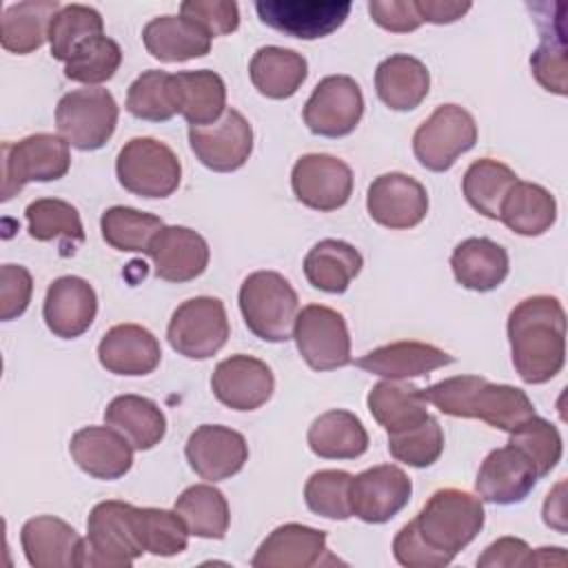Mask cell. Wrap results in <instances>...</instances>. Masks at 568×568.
I'll use <instances>...</instances> for the list:
<instances>
[{
    "instance_id": "cell-1",
    "label": "cell",
    "mask_w": 568,
    "mask_h": 568,
    "mask_svg": "<svg viewBox=\"0 0 568 568\" xmlns=\"http://www.w3.org/2000/svg\"><path fill=\"white\" fill-rule=\"evenodd\" d=\"M484 528V506L459 488L435 490L413 521L393 539V555L406 568L448 566Z\"/></svg>"
},
{
    "instance_id": "cell-2",
    "label": "cell",
    "mask_w": 568,
    "mask_h": 568,
    "mask_svg": "<svg viewBox=\"0 0 568 568\" xmlns=\"http://www.w3.org/2000/svg\"><path fill=\"white\" fill-rule=\"evenodd\" d=\"M513 366L526 384L550 382L566 362V313L557 297L532 295L508 315Z\"/></svg>"
},
{
    "instance_id": "cell-3",
    "label": "cell",
    "mask_w": 568,
    "mask_h": 568,
    "mask_svg": "<svg viewBox=\"0 0 568 568\" xmlns=\"http://www.w3.org/2000/svg\"><path fill=\"white\" fill-rule=\"evenodd\" d=\"M439 413L450 417L481 419L499 430H515L521 422L537 415L530 397L508 384H493L479 375H457L422 390Z\"/></svg>"
},
{
    "instance_id": "cell-4",
    "label": "cell",
    "mask_w": 568,
    "mask_h": 568,
    "mask_svg": "<svg viewBox=\"0 0 568 568\" xmlns=\"http://www.w3.org/2000/svg\"><path fill=\"white\" fill-rule=\"evenodd\" d=\"M240 311L246 328L264 342H286L293 337L297 317V293L291 282L275 271H255L240 286Z\"/></svg>"
},
{
    "instance_id": "cell-5",
    "label": "cell",
    "mask_w": 568,
    "mask_h": 568,
    "mask_svg": "<svg viewBox=\"0 0 568 568\" xmlns=\"http://www.w3.org/2000/svg\"><path fill=\"white\" fill-rule=\"evenodd\" d=\"M71 166L69 142L53 133H33L2 144V200H11L29 182H53Z\"/></svg>"
},
{
    "instance_id": "cell-6",
    "label": "cell",
    "mask_w": 568,
    "mask_h": 568,
    "mask_svg": "<svg viewBox=\"0 0 568 568\" xmlns=\"http://www.w3.org/2000/svg\"><path fill=\"white\" fill-rule=\"evenodd\" d=\"M118 182L140 197H169L182 180V164L173 149L155 138L129 140L115 160Z\"/></svg>"
},
{
    "instance_id": "cell-7",
    "label": "cell",
    "mask_w": 568,
    "mask_h": 568,
    "mask_svg": "<svg viewBox=\"0 0 568 568\" xmlns=\"http://www.w3.org/2000/svg\"><path fill=\"white\" fill-rule=\"evenodd\" d=\"M118 124L115 98L100 87L64 93L55 106V126L69 146L95 151L109 142Z\"/></svg>"
},
{
    "instance_id": "cell-8",
    "label": "cell",
    "mask_w": 568,
    "mask_h": 568,
    "mask_svg": "<svg viewBox=\"0 0 568 568\" xmlns=\"http://www.w3.org/2000/svg\"><path fill=\"white\" fill-rule=\"evenodd\" d=\"M477 142L475 118L459 104L437 106L413 135L417 162L435 173L448 171L455 160Z\"/></svg>"
},
{
    "instance_id": "cell-9",
    "label": "cell",
    "mask_w": 568,
    "mask_h": 568,
    "mask_svg": "<svg viewBox=\"0 0 568 568\" xmlns=\"http://www.w3.org/2000/svg\"><path fill=\"white\" fill-rule=\"evenodd\" d=\"M229 317L222 300L200 295L182 302L169 322L171 348L189 359L213 357L229 339Z\"/></svg>"
},
{
    "instance_id": "cell-10",
    "label": "cell",
    "mask_w": 568,
    "mask_h": 568,
    "mask_svg": "<svg viewBox=\"0 0 568 568\" xmlns=\"http://www.w3.org/2000/svg\"><path fill=\"white\" fill-rule=\"evenodd\" d=\"M131 504L118 499H106L91 508L87 519L84 566L129 568L144 552L131 526Z\"/></svg>"
},
{
    "instance_id": "cell-11",
    "label": "cell",
    "mask_w": 568,
    "mask_h": 568,
    "mask_svg": "<svg viewBox=\"0 0 568 568\" xmlns=\"http://www.w3.org/2000/svg\"><path fill=\"white\" fill-rule=\"evenodd\" d=\"M293 339L313 371H335L351 364V335L342 313L322 304L304 306L293 326Z\"/></svg>"
},
{
    "instance_id": "cell-12",
    "label": "cell",
    "mask_w": 568,
    "mask_h": 568,
    "mask_svg": "<svg viewBox=\"0 0 568 568\" xmlns=\"http://www.w3.org/2000/svg\"><path fill=\"white\" fill-rule=\"evenodd\" d=\"M364 113V95L351 75H326L304 104V124L322 138H344L355 131Z\"/></svg>"
},
{
    "instance_id": "cell-13",
    "label": "cell",
    "mask_w": 568,
    "mask_h": 568,
    "mask_svg": "<svg viewBox=\"0 0 568 568\" xmlns=\"http://www.w3.org/2000/svg\"><path fill=\"white\" fill-rule=\"evenodd\" d=\"M260 20L291 38L315 40L337 31L351 13L348 0H260Z\"/></svg>"
},
{
    "instance_id": "cell-14",
    "label": "cell",
    "mask_w": 568,
    "mask_h": 568,
    "mask_svg": "<svg viewBox=\"0 0 568 568\" xmlns=\"http://www.w3.org/2000/svg\"><path fill=\"white\" fill-rule=\"evenodd\" d=\"M291 186L304 206L335 211L344 206L353 193V171L335 155L306 153L293 164Z\"/></svg>"
},
{
    "instance_id": "cell-15",
    "label": "cell",
    "mask_w": 568,
    "mask_h": 568,
    "mask_svg": "<svg viewBox=\"0 0 568 568\" xmlns=\"http://www.w3.org/2000/svg\"><path fill=\"white\" fill-rule=\"evenodd\" d=\"M410 495L413 481L399 466H373L351 479V513L366 524H384L408 504Z\"/></svg>"
},
{
    "instance_id": "cell-16",
    "label": "cell",
    "mask_w": 568,
    "mask_h": 568,
    "mask_svg": "<svg viewBox=\"0 0 568 568\" xmlns=\"http://www.w3.org/2000/svg\"><path fill=\"white\" fill-rule=\"evenodd\" d=\"M189 144L206 169L229 173L246 164L253 151V129L240 111L226 109L213 126H189Z\"/></svg>"
},
{
    "instance_id": "cell-17",
    "label": "cell",
    "mask_w": 568,
    "mask_h": 568,
    "mask_svg": "<svg viewBox=\"0 0 568 568\" xmlns=\"http://www.w3.org/2000/svg\"><path fill=\"white\" fill-rule=\"evenodd\" d=\"M366 209L373 222L386 229H413L428 213V193L415 178L390 171L371 182Z\"/></svg>"
},
{
    "instance_id": "cell-18",
    "label": "cell",
    "mask_w": 568,
    "mask_h": 568,
    "mask_svg": "<svg viewBox=\"0 0 568 568\" xmlns=\"http://www.w3.org/2000/svg\"><path fill=\"white\" fill-rule=\"evenodd\" d=\"M189 466L206 481H222L237 475L248 459V444L242 433L220 426H197L184 446Z\"/></svg>"
},
{
    "instance_id": "cell-19",
    "label": "cell",
    "mask_w": 568,
    "mask_h": 568,
    "mask_svg": "<svg viewBox=\"0 0 568 568\" xmlns=\"http://www.w3.org/2000/svg\"><path fill=\"white\" fill-rule=\"evenodd\" d=\"M251 564L255 568H313L342 561L328 552L324 530L304 524H284L260 544Z\"/></svg>"
},
{
    "instance_id": "cell-20",
    "label": "cell",
    "mask_w": 568,
    "mask_h": 568,
    "mask_svg": "<svg viewBox=\"0 0 568 568\" xmlns=\"http://www.w3.org/2000/svg\"><path fill=\"white\" fill-rule=\"evenodd\" d=\"M275 377L266 362L251 355L222 359L211 375L213 395L233 410H255L273 395Z\"/></svg>"
},
{
    "instance_id": "cell-21",
    "label": "cell",
    "mask_w": 568,
    "mask_h": 568,
    "mask_svg": "<svg viewBox=\"0 0 568 568\" xmlns=\"http://www.w3.org/2000/svg\"><path fill=\"white\" fill-rule=\"evenodd\" d=\"M20 544L33 568L84 566V539L60 517L40 515L24 521Z\"/></svg>"
},
{
    "instance_id": "cell-22",
    "label": "cell",
    "mask_w": 568,
    "mask_h": 568,
    "mask_svg": "<svg viewBox=\"0 0 568 568\" xmlns=\"http://www.w3.org/2000/svg\"><path fill=\"white\" fill-rule=\"evenodd\" d=\"M537 479L539 477L528 457L506 444L486 455L475 479V490L484 501L508 506L524 501Z\"/></svg>"
},
{
    "instance_id": "cell-23",
    "label": "cell",
    "mask_w": 568,
    "mask_h": 568,
    "mask_svg": "<svg viewBox=\"0 0 568 568\" xmlns=\"http://www.w3.org/2000/svg\"><path fill=\"white\" fill-rule=\"evenodd\" d=\"M98 313L93 286L75 275H62L47 288L42 317L47 328L62 339L80 337L89 331Z\"/></svg>"
},
{
    "instance_id": "cell-24",
    "label": "cell",
    "mask_w": 568,
    "mask_h": 568,
    "mask_svg": "<svg viewBox=\"0 0 568 568\" xmlns=\"http://www.w3.org/2000/svg\"><path fill=\"white\" fill-rule=\"evenodd\" d=\"M153 273L164 282H189L209 266L206 240L186 226H164L149 244Z\"/></svg>"
},
{
    "instance_id": "cell-25",
    "label": "cell",
    "mask_w": 568,
    "mask_h": 568,
    "mask_svg": "<svg viewBox=\"0 0 568 568\" xmlns=\"http://www.w3.org/2000/svg\"><path fill=\"white\" fill-rule=\"evenodd\" d=\"M100 364L113 375H149L162 359L160 342L140 324H118L98 344Z\"/></svg>"
},
{
    "instance_id": "cell-26",
    "label": "cell",
    "mask_w": 568,
    "mask_h": 568,
    "mask_svg": "<svg viewBox=\"0 0 568 568\" xmlns=\"http://www.w3.org/2000/svg\"><path fill=\"white\" fill-rule=\"evenodd\" d=\"M73 462L95 479H120L133 466V446L111 426L80 428L69 444Z\"/></svg>"
},
{
    "instance_id": "cell-27",
    "label": "cell",
    "mask_w": 568,
    "mask_h": 568,
    "mask_svg": "<svg viewBox=\"0 0 568 568\" xmlns=\"http://www.w3.org/2000/svg\"><path fill=\"white\" fill-rule=\"evenodd\" d=\"M169 93L175 113H180L189 126L213 124L226 111L224 80L209 69L171 73Z\"/></svg>"
},
{
    "instance_id": "cell-28",
    "label": "cell",
    "mask_w": 568,
    "mask_h": 568,
    "mask_svg": "<svg viewBox=\"0 0 568 568\" xmlns=\"http://www.w3.org/2000/svg\"><path fill=\"white\" fill-rule=\"evenodd\" d=\"M455 357L424 342H393L368 351L355 364L366 373L386 379H406L428 375L435 368L453 364Z\"/></svg>"
},
{
    "instance_id": "cell-29",
    "label": "cell",
    "mask_w": 568,
    "mask_h": 568,
    "mask_svg": "<svg viewBox=\"0 0 568 568\" xmlns=\"http://www.w3.org/2000/svg\"><path fill=\"white\" fill-rule=\"evenodd\" d=\"M430 89V73L426 64L413 55L395 53L377 64L375 91L379 100L393 111L417 109Z\"/></svg>"
},
{
    "instance_id": "cell-30",
    "label": "cell",
    "mask_w": 568,
    "mask_h": 568,
    "mask_svg": "<svg viewBox=\"0 0 568 568\" xmlns=\"http://www.w3.org/2000/svg\"><path fill=\"white\" fill-rule=\"evenodd\" d=\"M455 280L470 291H493L508 275V253L488 237H468L459 242L450 255Z\"/></svg>"
},
{
    "instance_id": "cell-31",
    "label": "cell",
    "mask_w": 568,
    "mask_h": 568,
    "mask_svg": "<svg viewBox=\"0 0 568 568\" xmlns=\"http://www.w3.org/2000/svg\"><path fill=\"white\" fill-rule=\"evenodd\" d=\"M146 51L160 62H186L211 51V38L182 16H158L142 29Z\"/></svg>"
},
{
    "instance_id": "cell-32",
    "label": "cell",
    "mask_w": 568,
    "mask_h": 568,
    "mask_svg": "<svg viewBox=\"0 0 568 568\" xmlns=\"http://www.w3.org/2000/svg\"><path fill=\"white\" fill-rule=\"evenodd\" d=\"M104 422L118 430L135 450H151L166 433L160 406L142 395H118L104 410Z\"/></svg>"
},
{
    "instance_id": "cell-33",
    "label": "cell",
    "mask_w": 568,
    "mask_h": 568,
    "mask_svg": "<svg viewBox=\"0 0 568 568\" xmlns=\"http://www.w3.org/2000/svg\"><path fill=\"white\" fill-rule=\"evenodd\" d=\"M253 87L271 98L286 100L297 93L308 75V64L302 53L284 47H262L253 53L248 64Z\"/></svg>"
},
{
    "instance_id": "cell-34",
    "label": "cell",
    "mask_w": 568,
    "mask_h": 568,
    "mask_svg": "<svg viewBox=\"0 0 568 568\" xmlns=\"http://www.w3.org/2000/svg\"><path fill=\"white\" fill-rule=\"evenodd\" d=\"M366 404L373 419L388 435L408 430L428 417V410H426L428 402L424 393L417 386L402 384L399 379L377 382L371 388Z\"/></svg>"
},
{
    "instance_id": "cell-35",
    "label": "cell",
    "mask_w": 568,
    "mask_h": 568,
    "mask_svg": "<svg viewBox=\"0 0 568 568\" xmlns=\"http://www.w3.org/2000/svg\"><path fill=\"white\" fill-rule=\"evenodd\" d=\"M499 220L519 235L546 233L557 220V202L548 189L517 180L499 206Z\"/></svg>"
},
{
    "instance_id": "cell-36",
    "label": "cell",
    "mask_w": 568,
    "mask_h": 568,
    "mask_svg": "<svg viewBox=\"0 0 568 568\" xmlns=\"http://www.w3.org/2000/svg\"><path fill=\"white\" fill-rule=\"evenodd\" d=\"M308 448L322 459H355L368 448V433L357 415L326 410L308 428Z\"/></svg>"
},
{
    "instance_id": "cell-37",
    "label": "cell",
    "mask_w": 568,
    "mask_h": 568,
    "mask_svg": "<svg viewBox=\"0 0 568 568\" xmlns=\"http://www.w3.org/2000/svg\"><path fill=\"white\" fill-rule=\"evenodd\" d=\"M60 11L58 0H27L9 4L2 13L0 42L9 53L27 55L49 40V24Z\"/></svg>"
},
{
    "instance_id": "cell-38",
    "label": "cell",
    "mask_w": 568,
    "mask_h": 568,
    "mask_svg": "<svg viewBox=\"0 0 568 568\" xmlns=\"http://www.w3.org/2000/svg\"><path fill=\"white\" fill-rule=\"evenodd\" d=\"M362 255L342 240H322L304 257V275L313 288L344 293L362 271Z\"/></svg>"
},
{
    "instance_id": "cell-39",
    "label": "cell",
    "mask_w": 568,
    "mask_h": 568,
    "mask_svg": "<svg viewBox=\"0 0 568 568\" xmlns=\"http://www.w3.org/2000/svg\"><path fill=\"white\" fill-rule=\"evenodd\" d=\"M189 535L202 537V539H222L229 530V504L226 497L209 484H195L189 486L178 499L173 508Z\"/></svg>"
},
{
    "instance_id": "cell-40",
    "label": "cell",
    "mask_w": 568,
    "mask_h": 568,
    "mask_svg": "<svg viewBox=\"0 0 568 568\" xmlns=\"http://www.w3.org/2000/svg\"><path fill=\"white\" fill-rule=\"evenodd\" d=\"M519 178L510 166L499 160L481 158L475 160L462 180V191L468 204L484 217L499 220V206Z\"/></svg>"
},
{
    "instance_id": "cell-41",
    "label": "cell",
    "mask_w": 568,
    "mask_h": 568,
    "mask_svg": "<svg viewBox=\"0 0 568 568\" xmlns=\"http://www.w3.org/2000/svg\"><path fill=\"white\" fill-rule=\"evenodd\" d=\"M131 526L140 548L155 557H173L189 546V530L175 510L133 506Z\"/></svg>"
},
{
    "instance_id": "cell-42",
    "label": "cell",
    "mask_w": 568,
    "mask_h": 568,
    "mask_svg": "<svg viewBox=\"0 0 568 568\" xmlns=\"http://www.w3.org/2000/svg\"><path fill=\"white\" fill-rule=\"evenodd\" d=\"M566 7H559L557 16H539L541 44L530 55V69L537 82L557 95H566Z\"/></svg>"
},
{
    "instance_id": "cell-43",
    "label": "cell",
    "mask_w": 568,
    "mask_h": 568,
    "mask_svg": "<svg viewBox=\"0 0 568 568\" xmlns=\"http://www.w3.org/2000/svg\"><path fill=\"white\" fill-rule=\"evenodd\" d=\"M164 229V222L131 206H111L100 217V231L109 246L115 251L146 253L151 240Z\"/></svg>"
},
{
    "instance_id": "cell-44",
    "label": "cell",
    "mask_w": 568,
    "mask_h": 568,
    "mask_svg": "<svg viewBox=\"0 0 568 568\" xmlns=\"http://www.w3.org/2000/svg\"><path fill=\"white\" fill-rule=\"evenodd\" d=\"M29 235L38 242L64 240L71 246L84 242V229L80 213L73 204L58 197H40L31 202L24 211Z\"/></svg>"
},
{
    "instance_id": "cell-45",
    "label": "cell",
    "mask_w": 568,
    "mask_h": 568,
    "mask_svg": "<svg viewBox=\"0 0 568 568\" xmlns=\"http://www.w3.org/2000/svg\"><path fill=\"white\" fill-rule=\"evenodd\" d=\"M104 31V20L102 16L87 4H64L60 11L53 16L49 24V44H51V55L55 60H62L64 64L73 55V51L95 38L102 36Z\"/></svg>"
},
{
    "instance_id": "cell-46",
    "label": "cell",
    "mask_w": 568,
    "mask_h": 568,
    "mask_svg": "<svg viewBox=\"0 0 568 568\" xmlns=\"http://www.w3.org/2000/svg\"><path fill=\"white\" fill-rule=\"evenodd\" d=\"M508 444L521 450L535 466L537 477H546L561 459V435L555 424L544 417H528L508 433Z\"/></svg>"
},
{
    "instance_id": "cell-47",
    "label": "cell",
    "mask_w": 568,
    "mask_h": 568,
    "mask_svg": "<svg viewBox=\"0 0 568 568\" xmlns=\"http://www.w3.org/2000/svg\"><path fill=\"white\" fill-rule=\"evenodd\" d=\"M122 62V49L106 36L82 42L64 64V78L82 84H102L111 80Z\"/></svg>"
},
{
    "instance_id": "cell-48",
    "label": "cell",
    "mask_w": 568,
    "mask_h": 568,
    "mask_svg": "<svg viewBox=\"0 0 568 568\" xmlns=\"http://www.w3.org/2000/svg\"><path fill=\"white\" fill-rule=\"evenodd\" d=\"M444 450V430L439 422L428 415L422 424L388 435V453L413 468H426L433 466Z\"/></svg>"
},
{
    "instance_id": "cell-49",
    "label": "cell",
    "mask_w": 568,
    "mask_h": 568,
    "mask_svg": "<svg viewBox=\"0 0 568 568\" xmlns=\"http://www.w3.org/2000/svg\"><path fill=\"white\" fill-rule=\"evenodd\" d=\"M351 479L346 470H317L308 477L304 486V499L311 513L322 515L326 519H348L353 517L351 513Z\"/></svg>"
},
{
    "instance_id": "cell-50",
    "label": "cell",
    "mask_w": 568,
    "mask_h": 568,
    "mask_svg": "<svg viewBox=\"0 0 568 568\" xmlns=\"http://www.w3.org/2000/svg\"><path fill=\"white\" fill-rule=\"evenodd\" d=\"M169 75L160 69H149L138 75L126 93V111L138 120L149 122H166L175 115L171 93H169Z\"/></svg>"
},
{
    "instance_id": "cell-51",
    "label": "cell",
    "mask_w": 568,
    "mask_h": 568,
    "mask_svg": "<svg viewBox=\"0 0 568 568\" xmlns=\"http://www.w3.org/2000/svg\"><path fill=\"white\" fill-rule=\"evenodd\" d=\"M180 13L195 22L209 38L233 33L240 24L237 4L226 0H186L180 4Z\"/></svg>"
},
{
    "instance_id": "cell-52",
    "label": "cell",
    "mask_w": 568,
    "mask_h": 568,
    "mask_svg": "<svg viewBox=\"0 0 568 568\" xmlns=\"http://www.w3.org/2000/svg\"><path fill=\"white\" fill-rule=\"evenodd\" d=\"M33 293L31 273L20 264H2L0 268V320L9 322L20 317Z\"/></svg>"
},
{
    "instance_id": "cell-53",
    "label": "cell",
    "mask_w": 568,
    "mask_h": 568,
    "mask_svg": "<svg viewBox=\"0 0 568 568\" xmlns=\"http://www.w3.org/2000/svg\"><path fill=\"white\" fill-rule=\"evenodd\" d=\"M368 13L375 24L390 33H408L424 22L415 0H371Z\"/></svg>"
},
{
    "instance_id": "cell-54",
    "label": "cell",
    "mask_w": 568,
    "mask_h": 568,
    "mask_svg": "<svg viewBox=\"0 0 568 568\" xmlns=\"http://www.w3.org/2000/svg\"><path fill=\"white\" fill-rule=\"evenodd\" d=\"M532 550L524 539L517 537H501L493 541L484 555L477 559V566L481 568H499V566H530Z\"/></svg>"
},
{
    "instance_id": "cell-55",
    "label": "cell",
    "mask_w": 568,
    "mask_h": 568,
    "mask_svg": "<svg viewBox=\"0 0 568 568\" xmlns=\"http://www.w3.org/2000/svg\"><path fill=\"white\" fill-rule=\"evenodd\" d=\"M424 22L450 24L470 11V2H444V0H415Z\"/></svg>"
},
{
    "instance_id": "cell-56",
    "label": "cell",
    "mask_w": 568,
    "mask_h": 568,
    "mask_svg": "<svg viewBox=\"0 0 568 568\" xmlns=\"http://www.w3.org/2000/svg\"><path fill=\"white\" fill-rule=\"evenodd\" d=\"M544 521L552 528H557L559 532H566V524H564V497L561 490L557 495V506H552L548 499L544 504Z\"/></svg>"
}]
</instances>
